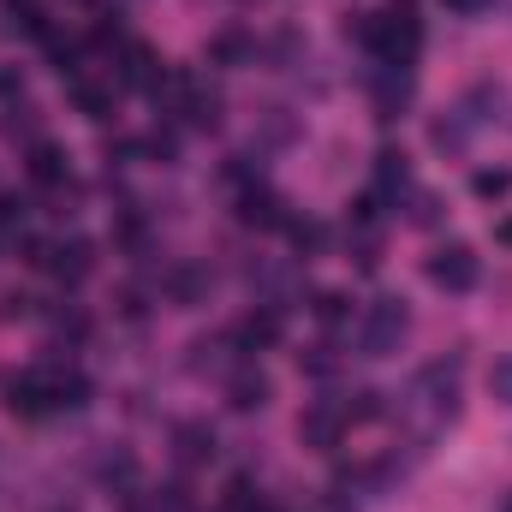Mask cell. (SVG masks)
Returning <instances> with one entry per match:
<instances>
[{"instance_id": "1", "label": "cell", "mask_w": 512, "mask_h": 512, "mask_svg": "<svg viewBox=\"0 0 512 512\" xmlns=\"http://www.w3.org/2000/svg\"><path fill=\"white\" fill-rule=\"evenodd\" d=\"M90 399V382L78 370H24L6 382V405L18 417H48V411H66V405H84Z\"/></svg>"}, {"instance_id": "2", "label": "cell", "mask_w": 512, "mask_h": 512, "mask_svg": "<svg viewBox=\"0 0 512 512\" xmlns=\"http://www.w3.org/2000/svg\"><path fill=\"white\" fill-rule=\"evenodd\" d=\"M346 36H358V42L376 54V66H411V54H417V42H423V30H417L411 12H358V18L346 24Z\"/></svg>"}, {"instance_id": "3", "label": "cell", "mask_w": 512, "mask_h": 512, "mask_svg": "<svg viewBox=\"0 0 512 512\" xmlns=\"http://www.w3.org/2000/svg\"><path fill=\"white\" fill-rule=\"evenodd\" d=\"M411 411L423 417V429H441L459 417V358H435L417 370L411 382Z\"/></svg>"}, {"instance_id": "4", "label": "cell", "mask_w": 512, "mask_h": 512, "mask_svg": "<svg viewBox=\"0 0 512 512\" xmlns=\"http://www.w3.org/2000/svg\"><path fill=\"white\" fill-rule=\"evenodd\" d=\"M405 334H411V310H405V298H376V304L364 310V322H358V346H364V358H387V352H399Z\"/></svg>"}, {"instance_id": "5", "label": "cell", "mask_w": 512, "mask_h": 512, "mask_svg": "<svg viewBox=\"0 0 512 512\" xmlns=\"http://www.w3.org/2000/svg\"><path fill=\"white\" fill-rule=\"evenodd\" d=\"M429 280L441 286V292H471L477 280H483V262L471 245H441V251L429 256Z\"/></svg>"}, {"instance_id": "6", "label": "cell", "mask_w": 512, "mask_h": 512, "mask_svg": "<svg viewBox=\"0 0 512 512\" xmlns=\"http://www.w3.org/2000/svg\"><path fill=\"white\" fill-rule=\"evenodd\" d=\"M411 90H417L411 66H376V78H370V102L382 120H399V108H411Z\"/></svg>"}, {"instance_id": "7", "label": "cell", "mask_w": 512, "mask_h": 512, "mask_svg": "<svg viewBox=\"0 0 512 512\" xmlns=\"http://www.w3.org/2000/svg\"><path fill=\"white\" fill-rule=\"evenodd\" d=\"M30 262H42V268H54L60 280H72V286H78V280L96 268V251H90L84 239H60V245H36Z\"/></svg>"}, {"instance_id": "8", "label": "cell", "mask_w": 512, "mask_h": 512, "mask_svg": "<svg viewBox=\"0 0 512 512\" xmlns=\"http://www.w3.org/2000/svg\"><path fill=\"white\" fill-rule=\"evenodd\" d=\"M298 435L328 453V447H340V435H346V411H340V405H310V411L298 417Z\"/></svg>"}, {"instance_id": "9", "label": "cell", "mask_w": 512, "mask_h": 512, "mask_svg": "<svg viewBox=\"0 0 512 512\" xmlns=\"http://www.w3.org/2000/svg\"><path fill=\"white\" fill-rule=\"evenodd\" d=\"M161 60L143 48V42H120V84H131V90H161Z\"/></svg>"}, {"instance_id": "10", "label": "cell", "mask_w": 512, "mask_h": 512, "mask_svg": "<svg viewBox=\"0 0 512 512\" xmlns=\"http://www.w3.org/2000/svg\"><path fill=\"white\" fill-rule=\"evenodd\" d=\"M30 179H36V185H72V161H66V149L48 143V137H36V143H30Z\"/></svg>"}, {"instance_id": "11", "label": "cell", "mask_w": 512, "mask_h": 512, "mask_svg": "<svg viewBox=\"0 0 512 512\" xmlns=\"http://www.w3.org/2000/svg\"><path fill=\"white\" fill-rule=\"evenodd\" d=\"M227 405H233V411H262V405H268V376H262L256 364L233 370V376H227Z\"/></svg>"}, {"instance_id": "12", "label": "cell", "mask_w": 512, "mask_h": 512, "mask_svg": "<svg viewBox=\"0 0 512 512\" xmlns=\"http://www.w3.org/2000/svg\"><path fill=\"white\" fill-rule=\"evenodd\" d=\"M239 221H251V227H286L292 215H286V203H280L274 191H245V203H239Z\"/></svg>"}, {"instance_id": "13", "label": "cell", "mask_w": 512, "mask_h": 512, "mask_svg": "<svg viewBox=\"0 0 512 512\" xmlns=\"http://www.w3.org/2000/svg\"><path fill=\"white\" fill-rule=\"evenodd\" d=\"M245 352H256V346H274L280 340V310H251L245 322H239V334H233Z\"/></svg>"}, {"instance_id": "14", "label": "cell", "mask_w": 512, "mask_h": 512, "mask_svg": "<svg viewBox=\"0 0 512 512\" xmlns=\"http://www.w3.org/2000/svg\"><path fill=\"white\" fill-rule=\"evenodd\" d=\"M179 465H209L215 459V435L203 429V423H179Z\"/></svg>"}, {"instance_id": "15", "label": "cell", "mask_w": 512, "mask_h": 512, "mask_svg": "<svg viewBox=\"0 0 512 512\" xmlns=\"http://www.w3.org/2000/svg\"><path fill=\"white\" fill-rule=\"evenodd\" d=\"M399 191H411L405 155H399V149H382V155H376V197H399Z\"/></svg>"}, {"instance_id": "16", "label": "cell", "mask_w": 512, "mask_h": 512, "mask_svg": "<svg viewBox=\"0 0 512 512\" xmlns=\"http://www.w3.org/2000/svg\"><path fill=\"white\" fill-rule=\"evenodd\" d=\"M429 143H435L441 155H465V143H471V120H465V114L435 120V126H429Z\"/></svg>"}, {"instance_id": "17", "label": "cell", "mask_w": 512, "mask_h": 512, "mask_svg": "<svg viewBox=\"0 0 512 512\" xmlns=\"http://www.w3.org/2000/svg\"><path fill=\"white\" fill-rule=\"evenodd\" d=\"M72 102H78L90 120H108V114H114V90H96V84H84V78H72Z\"/></svg>"}, {"instance_id": "18", "label": "cell", "mask_w": 512, "mask_h": 512, "mask_svg": "<svg viewBox=\"0 0 512 512\" xmlns=\"http://www.w3.org/2000/svg\"><path fill=\"white\" fill-rule=\"evenodd\" d=\"M471 191H477L483 203H501L512 191V173L507 167H477V173H471Z\"/></svg>"}, {"instance_id": "19", "label": "cell", "mask_w": 512, "mask_h": 512, "mask_svg": "<svg viewBox=\"0 0 512 512\" xmlns=\"http://www.w3.org/2000/svg\"><path fill=\"white\" fill-rule=\"evenodd\" d=\"M215 60H227V66H245V60H256V42L245 36V30H227V36H215Z\"/></svg>"}, {"instance_id": "20", "label": "cell", "mask_w": 512, "mask_h": 512, "mask_svg": "<svg viewBox=\"0 0 512 512\" xmlns=\"http://www.w3.org/2000/svg\"><path fill=\"white\" fill-rule=\"evenodd\" d=\"M203 286H209V274H203V268H179V274L167 280V292H173L179 304H191V298H203Z\"/></svg>"}, {"instance_id": "21", "label": "cell", "mask_w": 512, "mask_h": 512, "mask_svg": "<svg viewBox=\"0 0 512 512\" xmlns=\"http://www.w3.org/2000/svg\"><path fill=\"white\" fill-rule=\"evenodd\" d=\"M489 393H495V405H512V352L489 364Z\"/></svg>"}, {"instance_id": "22", "label": "cell", "mask_w": 512, "mask_h": 512, "mask_svg": "<svg viewBox=\"0 0 512 512\" xmlns=\"http://www.w3.org/2000/svg\"><path fill=\"white\" fill-rule=\"evenodd\" d=\"M316 322H346V292H316Z\"/></svg>"}, {"instance_id": "23", "label": "cell", "mask_w": 512, "mask_h": 512, "mask_svg": "<svg viewBox=\"0 0 512 512\" xmlns=\"http://www.w3.org/2000/svg\"><path fill=\"white\" fill-rule=\"evenodd\" d=\"M0 126H6V137H18V131H36V108H30V102H12Z\"/></svg>"}, {"instance_id": "24", "label": "cell", "mask_w": 512, "mask_h": 512, "mask_svg": "<svg viewBox=\"0 0 512 512\" xmlns=\"http://www.w3.org/2000/svg\"><path fill=\"white\" fill-rule=\"evenodd\" d=\"M286 233H292V245H298V251H316V245H322V227H316V221H298V215H292V221H286Z\"/></svg>"}, {"instance_id": "25", "label": "cell", "mask_w": 512, "mask_h": 512, "mask_svg": "<svg viewBox=\"0 0 512 512\" xmlns=\"http://www.w3.org/2000/svg\"><path fill=\"white\" fill-rule=\"evenodd\" d=\"M447 6H453V12H459V18H477V12H489V6H495V0H447Z\"/></svg>"}, {"instance_id": "26", "label": "cell", "mask_w": 512, "mask_h": 512, "mask_svg": "<svg viewBox=\"0 0 512 512\" xmlns=\"http://www.w3.org/2000/svg\"><path fill=\"white\" fill-rule=\"evenodd\" d=\"M12 90H24V78L18 72H0V96H12Z\"/></svg>"}, {"instance_id": "27", "label": "cell", "mask_w": 512, "mask_h": 512, "mask_svg": "<svg viewBox=\"0 0 512 512\" xmlns=\"http://www.w3.org/2000/svg\"><path fill=\"white\" fill-rule=\"evenodd\" d=\"M495 239H501V245H512V221H501V227H495Z\"/></svg>"}, {"instance_id": "28", "label": "cell", "mask_w": 512, "mask_h": 512, "mask_svg": "<svg viewBox=\"0 0 512 512\" xmlns=\"http://www.w3.org/2000/svg\"><path fill=\"white\" fill-rule=\"evenodd\" d=\"M322 512H352V507H340V501H328V507H322Z\"/></svg>"}, {"instance_id": "29", "label": "cell", "mask_w": 512, "mask_h": 512, "mask_svg": "<svg viewBox=\"0 0 512 512\" xmlns=\"http://www.w3.org/2000/svg\"><path fill=\"white\" fill-rule=\"evenodd\" d=\"M501 512H512V495H507V501H501Z\"/></svg>"}]
</instances>
